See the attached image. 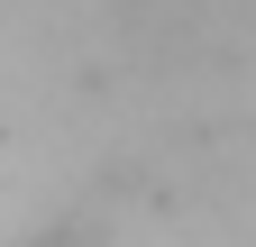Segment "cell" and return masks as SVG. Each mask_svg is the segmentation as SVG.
<instances>
[{
	"label": "cell",
	"instance_id": "obj_1",
	"mask_svg": "<svg viewBox=\"0 0 256 247\" xmlns=\"http://www.w3.org/2000/svg\"><path fill=\"white\" fill-rule=\"evenodd\" d=\"M37 247H74V229H55V238H37Z\"/></svg>",
	"mask_w": 256,
	"mask_h": 247
}]
</instances>
